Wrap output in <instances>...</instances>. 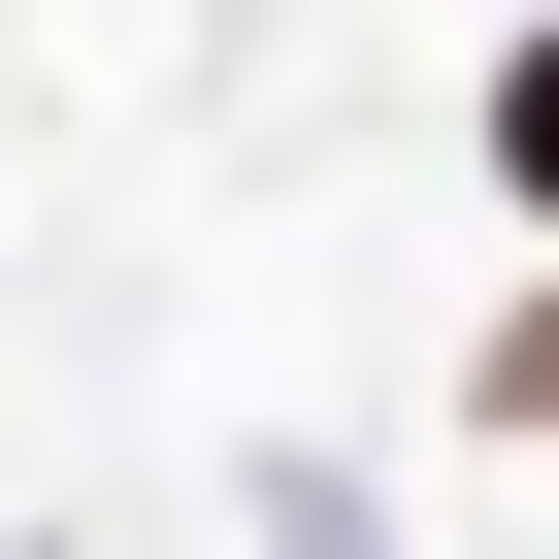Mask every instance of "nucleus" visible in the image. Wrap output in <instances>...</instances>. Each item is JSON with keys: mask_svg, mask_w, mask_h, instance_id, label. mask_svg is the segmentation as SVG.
Instances as JSON below:
<instances>
[{"mask_svg": "<svg viewBox=\"0 0 559 559\" xmlns=\"http://www.w3.org/2000/svg\"><path fill=\"white\" fill-rule=\"evenodd\" d=\"M493 132H526V198H559V67H526V99H493Z\"/></svg>", "mask_w": 559, "mask_h": 559, "instance_id": "nucleus-1", "label": "nucleus"}]
</instances>
